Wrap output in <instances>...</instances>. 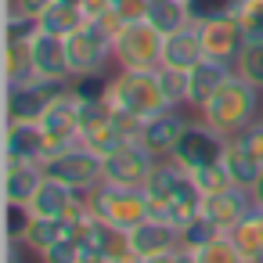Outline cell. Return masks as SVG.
Instances as JSON below:
<instances>
[{
  "label": "cell",
  "instance_id": "11",
  "mask_svg": "<svg viewBox=\"0 0 263 263\" xmlns=\"http://www.w3.org/2000/svg\"><path fill=\"white\" fill-rule=\"evenodd\" d=\"M195 26H198L205 58H216V62H227V65L238 62V54H241V47H245V33H241V26H238L234 15L205 18V22H195Z\"/></svg>",
  "mask_w": 263,
  "mask_h": 263
},
{
  "label": "cell",
  "instance_id": "33",
  "mask_svg": "<svg viewBox=\"0 0 263 263\" xmlns=\"http://www.w3.org/2000/svg\"><path fill=\"white\" fill-rule=\"evenodd\" d=\"M195 256H198V263H245V256L234 249V241L227 234L209 241V245H202V249H195Z\"/></svg>",
  "mask_w": 263,
  "mask_h": 263
},
{
  "label": "cell",
  "instance_id": "27",
  "mask_svg": "<svg viewBox=\"0 0 263 263\" xmlns=\"http://www.w3.org/2000/svg\"><path fill=\"white\" fill-rule=\"evenodd\" d=\"M227 238L234 241V249L249 259V256H263V209L256 205L245 220H238L231 231H227Z\"/></svg>",
  "mask_w": 263,
  "mask_h": 263
},
{
  "label": "cell",
  "instance_id": "38",
  "mask_svg": "<svg viewBox=\"0 0 263 263\" xmlns=\"http://www.w3.org/2000/svg\"><path fill=\"white\" fill-rule=\"evenodd\" d=\"M234 137H238V141L256 155V162L263 166V116H259V119H252V123H249L241 134H234Z\"/></svg>",
  "mask_w": 263,
  "mask_h": 263
},
{
  "label": "cell",
  "instance_id": "23",
  "mask_svg": "<svg viewBox=\"0 0 263 263\" xmlns=\"http://www.w3.org/2000/svg\"><path fill=\"white\" fill-rule=\"evenodd\" d=\"M223 166H227L231 180H234L238 187H249V191H252V184H256V180H259V173H263V166L256 162V155H252V152H249L238 137H231V141H227Z\"/></svg>",
  "mask_w": 263,
  "mask_h": 263
},
{
  "label": "cell",
  "instance_id": "16",
  "mask_svg": "<svg viewBox=\"0 0 263 263\" xmlns=\"http://www.w3.org/2000/svg\"><path fill=\"white\" fill-rule=\"evenodd\" d=\"M130 245L141 259H152V256H170L180 249V227L166 223V220H155L148 216L141 227L130 231Z\"/></svg>",
  "mask_w": 263,
  "mask_h": 263
},
{
  "label": "cell",
  "instance_id": "45",
  "mask_svg": "<svg viewBox=\"0 0 263 263\" xmlns=\"http://www.w3.org/2000/svg\"><path fill=\"white\" fill-rule=\"evenodd\" d=\"M54 4H69V8H80V0H54Z\"/></svg>",
  "mask_w": 263,
  "mask_h": 263
},
{
  "label": "cell",
  "instance_id": "46",
  "mask_svg": "<svg viewBox=\"0 0 263 263\" xmlns=\"http://www.w3.org/2000/svg\"><path fill=\"white\" fill-rule=\"evenodd\" d=\"M245 263H263V256H249V259H245Z\"/></svg>",
  "mask_w": 263,
  "mask_h": 263
},
{
  "label": "cell",
  "instance_id": "12",
  "mask_svg": "<svg viewBox=\"0 0 263 263\" xmlns=\"http://www.w3.org/2000/svg\"><path fill=\"white\" fill-rule=\"evenodd\" d=\"M4 159L11 162H36L51 159V141L40 123H4Z\"/></svg>",
  "mask_w": 263,
  "mask_h": 263
},
{
  "label": "cell",
  "instance_id": "21",
  "mask_svg": "<svg viewBox=\"0 0 263 263\" xmlns=\"http://www.w3.org/2000/svg\"><path fill=\"white\" fill-rule=\"evenodd\" d=\"M80 198V191H72L69 184L54 180V177H44V184L36 187V195L29 198V209L36 216H65L69 205Z\"/></svg>",
  "mask_w": 263,
  "mask_h": 263
},
{
  "label": "cell",
  "instance_id": "29",
  "mask_svg": "<svg viewBox=\"0 0 263 263\" xmlns=\"http://www.w3.org/2000/svg\"><path fill=\"white\" fill-rule=\"evenodd\" d=\"M216 238H223V231L209 220V216H195L191 223H184L180 227V245H187V249H202V245H209V241H216Z\"/></svg>",
  "mask_w": 263,
  "mask_h": 263
},
{
  "label": "cell",
  "instance_id": "20",
  "mask_svg": "<svg viewBox=\"0 0 263 263\" xmlns=\"http://www.w3.org/2000/svg\"><path fill=\"white\" fill-rule=\"evenodd\" d=\"M36 80L33 40H4V87Z\"/></svg>",
  "mask_w": 263,
  "mask_h": 263
},
{
  "label": "cell",
  "instance_id": "19",
  "mask_svg": "<svg viewBox=\"0 0 263 263\" xmlns=\"http://www.w3.org/2000/svg\"><path fill=\"white\" fill-rule=\"evenodd\" d=\"M44 166L36 162H11L4 159V202H26L36 195V187L44 184Z\"/></svg>",
  "mask_w": 263,
  "mask_h": 263
},
{
  "label": "cell",
  "instance_id": "39",
  "mask_svg": "<svg viewBox=\"0 0 263 263\" xmlns=\"http://www.w3.org/2000/svg\"><path fill=\"white\" fill-rule=\"evenodd\" d=\"M80 11L87 15V22H101L105 15H112V0H80Z\"/></svg>",
  "mask_w": 263,
  "mask_h": 263
},
{
  "label": "cell",
  "instance_id": "30",
  "mask_svg": "<svg viewBox=\"0 0 263 263\" xmlns=\"http://www.w3.org/2000/svg\"><path fill=\"white\" fill-rule=\"evenodd\" d=\"M159 83H162V94L170 101V108H180L187 105V72L184 69H170V65H159Z\"/></svg>",
  "mask_w": 263,
  "mask_h": 263
},
{
  "label": "cell",
  "instance_id": "36",
  "mask_svg": "<svg viewBox=\"0 0 263 263\" xmlns=\"http://www.w3.org/2000/svg\"><path fill=\"white\" fill-rule=\"evenodd\" d=\"M40 259H44V263H80V241L65 234V238H58L51 249H44Z\"/></svg>",
  "mask_w": 263,
  "mask_h": 263
},
{
  "label": "cell",
  "instance_id": "24",
  "mask_svg": "<svg viewBox=\"0 0 263 263\" xmlns=\"http://www.w3.org/2000/svg\"><path fill=\"white\" fill-rule=\"evenodd\" d=\"M36 22H40V33H51V36H62L65 40L76 29L87 26V15L80 8H69V4H51V8H44L36 15Z\"/></svg>",
  "mask_w": 263,
  "mask_h": 263
},
{
  "label": "cell",
  "instance_id": "1",
  "mask_svg": "<svg viewBox=\"0 0 263 263\" xmlns=\"http://www.w3.org/2000/svg\"><path fill=\"white\" fill-rule=\"evenodd\" d=\"M108 105L123 116L141 119V123H148L152 116L170 108L155 69H119L108 83Z\"/></svg>",
  "mask_w": 263,
  "mask_h": 263
},
{
  "label": "cell",
  "instance_id": "4",
  "mask_svg": "<svg viewBox=\"0 0 263 263\" xmlns=\"http://www.w3.org/2000/svg\"><path fill=\"white\" fill-rule=\"evenodd\" d=\"M162 33L155 26H148L144 18L123 22L112 36V51H116V65L119 69H159L162 65Z\"/></svg>",
  "mask_w": 263,
  "mask_h": 263
},
{
  "label": "cell",
  "instance_id": "32",
  "mask_svg": "<svg viewBox=\"0 0 263 263\" xmlns=\"http://www.w3.org/2000/svg\"><path fill=\"white\" fill-rule=\"evenodd\" d=\"M241 0H187L191 22H205V18H223V15H238Z\"/></svg>",
  "mask_w": 263,
  "mask_h": 263
},
{
  "label": "cell",
  "instance_id": "25",
  "mask_svg": "<svg viewBox=\"0 0 263 263\" xmlns=\"http://www.w3.org/2000/svg\"><path fill=\"white\" fill-rule=\"evenodd\" d=\"M65 234H69V231H65V220H62V216H36V213H33V220H29V227L22 231L18 241H22L29 252L40 256L44 249H51V245H54L58 238H65Z\"/></svg>",
  "mask_w": 263,
  "mask_h": 263
},
{
  "label": "cell",
  "instance_id": "41",
  "mask_svg": "<svg viewBox=\"0 0 263 263\" xmlns=\"http://www.w3.org/2000/svg\"><path fill=\"white\" fill-rule=\"evenodd\" d=\"M22 249H26L22 241H11V238H8V249H4V263H22Z\"/></svg>",
  "mask_w": 263,
  "mask_h": 263
},
{
  "label": "cell",
  "instance_id": "28",
  "mask_svg": "<svg viewBox=\"0 0 263 263\" xmlns=\"http://www.w3.org/2000/svg\"><path fill=\"white\" fill-rule=\"evenodd\" d=\"M234 72L263 90V40H245V47H241V54L234 62Z\"/></svg>",
  "mask_w": 263,
  "mask_h": 263
},
{
  "label": "cell",
  "instance_id": "3",
  "mask_svg": "<svg viewBox=\"0 0 263 263\" xmlns=\"http://www.w3.org/2000/svg\"><path fill=\"white\" fill-rule=\"evenodd\" d=\"M87 202H90V209H94L98 220H105V223H112V227H119L126 234L152 216V205H148L144 187H119V184H105L101 180L87 195Z\"/></svg>",
  "mask_w": 263,
  "mask_h": 263
},
{
  "label": "cell",
  "instance_id": "31",
  "mask_svg": "<svg viewBox=\"0 0 263 263\" xmlns=\"http://www.w3.org/2000/svg\"><path fill=\"white\" fill-rule=\"evenodd\" d=\"M108 83H112L108 72H87V76H72L69 90L80 101H101V98H108Z\"/></svg>",
  "mask_w": 263,
  "mask_h": 263
},
{
  "label": "cell",
  "instance_id": "6",
  "mask_svg": "<svg viewBox=\"0 0 263 263\" xmlns=\"http://www.w3.org/2000/svg\"><path fill=\"white\" fill-rule=\"evenodd\" d=\"M65 54H69V69L72 76H87V72H105L108 62H116L112 51V33L98 22H87L83 29H76L72 36H65Z\"/></svg>",
  "mask_w": 263,
  "mask_h": 263
},
{
  "label": "cell",
  "instance_id": "8",
  "mask_svg": "<svg viewBox=\"0 0 263 263\" xmlns=\"http://www.w3.org/2000/svg\"><path fill=\"white\" fill-rule=\"evenodd\" d=\"M44 173L54 177V180H62V184H69V187L80 191V195H90V191L101 184V155H94V152L83 148V144H72V148L51 155V159L44 162Z\"/></svg>",
  "mask_w": 263,
  "mask_h": 263
},
{
  "label": "cell",
  "instance_id": "2",
  "mask_svg": "<svg viewBox=\"0 0 263 263\" xmlns=\"http://www.w3.org/2000/svg\"><path fill=\"white\" fill-rule=\"evenodd\" d=\"M263 108H259V87H252L245 76L231 72V80L209 98V105L202 108V119L209 126H216L220 134L234 137L241 134L252 119H259Z\"/></svg>",
  "mask_w": 263,
  "mask_h": 263
},
{
  "label": "cell",
  "instance_id": "10",
  "mask_svg": "<svg viewBox=\"0 0 263 263\" xmlns=\"http://www.w3.org/2000/svg\"><path fill=\"white\" fill-rule=\"evenodd\" d=\"M40 126H44V134H47V141H51V155H58V152H65V148L80 144V98L65 87V90L47 105V112L40 116Z\"/></svg>",
  "mask_w": 263,
  "mask_h": 263
},
{
  "label": "cell",
  "instance_id": "13",
  "mask_svg": "<svg viewBox=\"0 0 263 263\" xmlns=\"http://www.w3.org/2000/svg\"><path fill=\"white\" fill-rule=\"evenodd\" d=\"M252 209H256L252 191H249V187H238V184H231V187H223V191H216V195H205V202H202V216H209L223 234H227L238 220H245Z\"/></svg>",
  "mask_w": 263,
  "mask_h": 263
},
{
  "label": "cell",
  "instance_id": "42",
  "mask_svg": "<svg viewBox=\"0 0 263 263\" xmlns=\"http://www.w3.org/2000/svg\"><path fill=\"white\" fill-rule=\"evenodd\" d=\"M173 263H198V256H195V249H187V245H180V249L173 252Z\"/></svg>",
  "mask_w": 263,
  "mask_h": 263
},
{
  "label": "cell",
  "instance_id": "40",
  "mask_svg": "<svg viewBox=\"0 0 263 263\" xmlns=\"http://www.w3.org/2000/svg\"><path fill=\"white\" fill-rule=\"evenodd\" d=\"M54 0H18V8L26 11V15H40L44 8H51Z\"/></svg>",
  "mask_w": 263,
  "mask_h": 263
},
{
  "label": "cell",
  "instance_id": "14",
  "mask_svg": "<svg viewBox=\"0 0 263 263\" xmlns=\"http://www.w3.org/2000/svg\"><path fill=\"white\" fill-rule=\"evenodd\" d=\"M187 123H191V119H184L180 108H166V112H159V116H152V119L144 123V130H141V144H144L155 159H170Z\"/></svg>",
  "mask_w": 263,
  "mask_h": 263
},
{
  "label": "cell",
  "instance_id": "9",
  "mask_svg": "<svg viewBox=\"0 0 263 263\" xmlns=\"http://www.w3.org/2000/svg\"><path fill=\"white\" fill-rule=\"evenodd\" d=\"M155 162L159 159L141 141H134V144L119 148L116 155L101 159V180L105 184H119V187H144L152 170H155Z\"/></svg>",
  "mask_w": 263,
  "mask_h": 263
},
{
  "label": "cell",
  "instance_id": "37",
  "mask_svg": "<svg viewBox=\"0 0 263 263\" xmlns=\"http://www.w3.org/2000/svg\"><path fill=\"white\" fill-rule=\"evenodd\" d=\"M4 209H8V238L18 241L22 231H26L29 220H33V209H29L26 202H4Z\"/></svg>",
  "mask_w": 263,
  "mask_h": 263
},
{
  "label": "cell",
  "instance_id": "43",
  "mask_svg": "<svg viewBox=\"0 0 263 263\" xmlns=\"http://www.w3.org/2000/svg\"><path fill=\"white\" fill-rule=\"evenodd\" d=\"M252 202H256V205L263 209V173H259V180L252 184Z\"/></svg>",
  "mask_w": 263,
  "mask_h": 263
},
{
  "label": "cell",
  "instance_id": "26",
  "mask_svg": "<svg viewBox=\"0 0 263 263\" xmlns=\"http://www.w3.org/2000/svg\"><path fill=\"white\" fill-rule=\"evenodd\" d=\"M80 144L83 148H90L94 155H101V159H108V155H116L119 148H126V144H134V137L116 123V116L105 123V126H98V130H87L83 137H80Z\"/></svg>",
  "mask_w": 263,
  "mask_h": 263
},
{
  "label": "cell",
  "instance_id": "44",
  "mask_svg": "<svg viewBox=\"0 0 263 263\" xmlns=\"http://www.w3.org/2000/svg\"><path fill=\"white\" fill-rule=\"evenodd\" d=\"M141 263H173V252L170 256H152V259H141Z\"/></svg>",
  "mask_w": 263,
  "mask_h": 263
},
{
  "label": "cell",
  "instance_id": "5",
  "mask_svg": "<svg viewBox=\"0 0 263 263\" xmlns=\"http://www.w3.org/2000/svg\"><path fill=\"white\" fill-rule=\"evenodd\" d=\"M227 134H220L216 126H209L205 119H198V123H187L184 126V134H180V141H177V148H173V162H180L187 173H195V170H202V166H216V162H223V152H227Z\"/></svg>",
  "mask_w": 263,
  "mask_h": 263
},
{
  "label": "cell",
  "instance_id": "35",
  "mask_svg": "<svg viewBox=\"0 0 263 263\" xmlns=\"http://www.w3.org/2000/svg\"><path fill=\"white\" fill-rule=\"evenodd\" d=\"M191 177H195V184L202 187V195H216V191H223V187L234 184L223 162H216V166H202V170H195Z\"/></svg>",
  "mask_w": 263,
  "mask_h": 263
},
{
  "label": "cell",
  "instance_id": "15",
  "mask_svg": "<svg viewBox=\"0 0 263 263\" xmlns=\"http://www.w3.org/2000/svg\"><path fill=\"white\" fill-rule=\"evenodd\" d=\"M231 72H234V65L216 62V58H202V62L187 72V108L202 112V108L209 105V98L231 80Z\"/></svg>",
  "mask_w": 263,
  "mask_h": 263
},
{
  "label": "cell",
  "instance_id": "7",
  "mask_svg": "<svg viewBox=\"0 0 263 263\" xmlns=\"http://www.w3.org/2000/svg\"><path fill=\"white\" fill-rule=\"evenodd\" d=\"M69 83H54V80H40V76L29 80V83L4 87V123H40L47 105Z\"/></svg>",
  "mask_w": 263,
  "mask_h": 263
},
{
  "label": "cell",
  "instance_id": "22",
  "mask_svg": "<svg viewBox=\"0 0 263 263\" xmlns=\"http://www.w3.org/2000/svg\"><path fill=\"white\" fill-rule=\"evenodd\" d=\"M144 22L155 26L162 36L191 26V11H187V0H148L144 4Z\"/></svg>",
  "mask_w": 263,
  "mask_h": 263
},
{
  "label": "cell",
  "instance_id": "18",
  "mask_svg": "<svg viewBox=\"0 0 263 263\" xmlns=\"http://www.w3.org/2000/svg\"><path fill=\"white\" fill-rule=\"evenodd\" d=\"M202 58H205V47H202V36H198L195 22L184 26V29H177V33H170L162 40V65H170V69L191 72Z\"/></svg>",
  "mask_w": 263,
  "mask_h": 263
},
{
  "label": "cell",
  "instance_id": "17",
  "mask_svg": "<svg viewBox=\"0 0 263 263\" xmlns=\"http://www.w3.org/2000/svg\"><path fill=\"white\" fill-rule=\"evenodd\" d=\"M33 54H36V76L40 80L72 83V69H69V54H65V40L62 36L36 33L33 36Z\"/></svg>",
  "mask_w": 263,
  "mask_h": 263
},
{
  "label": "cell",
  "instance_id": "34",
  "mask_svg": "<svg viewBox=\"0 0 263 263\" xmlns=\"http://www.w3.org/2000/svg\"><path fill=\"white\" fill-rule=\"evenodd\" d=\"M234 18H238L245 40H263V0H241Z\"/></svg>",
  "mask_w": 263,
  "mask_h": 263
}]
</instances>
